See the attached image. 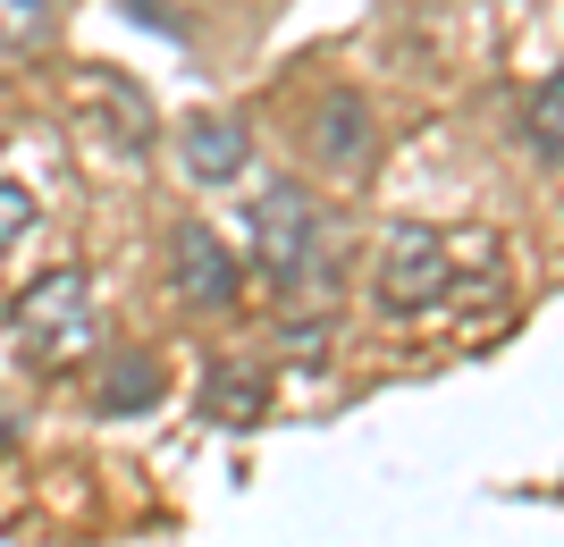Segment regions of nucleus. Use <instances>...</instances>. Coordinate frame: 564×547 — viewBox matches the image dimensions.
I'll return each mask as SVG.
<instances>
[{"instance_id": "1", "label": "nucleus", "mask_w": 564, "mask_h": 547, "mask_svg": "<svg viewBox=\"0 0 564 547\" xmlns=\"http://www.w3.org/2000/svg\"><path fill=\"white\" fill-rule=\"evenodd\" d=\"M245 228H253V270L270 278V295H286V304L337 295V228L295 177H270L245 203Z\"/></svg>"}, {"instance_id": "2", "label": "nucleus", "mask_w": 564, "mask_h": 547, "mask_svg": "<svg viewBox=\"0 0 564 547\" xmlns=\"http://www.w3.org/2000/svg\"><path fill=\"white\" fill-rule=\"evenodd\" d=\"M9 337H18L25 371H85L101 354V304H94V278L85 270H43V278L25 286L18 304H9Z\"/></svg>"}, {"instance_id": "3", "label": "nucleus", "mask_w": 564, "mask_h": 547, "mask_svg": "<svg viewBox=\"0 0 564 547\" xmlns=\"http://www.w3.org/2000/svg\"><path fill=\"white\" fill-rule=\"evenodd\" d=\"M455 270H464L455 262V237H438L422 219H397L371 253V304L388 320H422V311H438L455 295Z\"/></svg>"}, {"instance_id": "4", "label": "nucleus", "mask_w": 564, "mask_h": 547, "mask_svg": "<svg viewBox=\"0 0 564 547\" xmlns=\"http://www.w3.org/2000/svg\"><path fill=\"white\" fill-rule=\"evenodd\" d=\"M304 143H312V161L329 168V177H371V168H379V119H371V101L354 94V85H337L329 101H312Z\"/></svg>"}, {"instance_id": "5", "label": "nucleus", "mask_w": 564, "mask_h": 547, "mask_svg": "<svg viewBox=\"0 0 564 547\" xmlns=\"http://www.w3.org/2000/svg\"><path fill=\"white\" fill-rule=\"evenodd\" d=\"M169 286H177L194 311H236L245 270H236V253L203 228V219H177V228H169Z\"/></svg>"}, {"instance_id": "6", "label": "nucleus", "mask_w": 564, "mask_h": 547, "mask_svg": "<svg viewBox=\"0 0 564 547\" xmlns=\"http://www.w3.org/2000/svg\"><path fill=\"white\" fill-rule=\"evenodd\" d=\"M253 161V127L228 119V110H203V119L177 127V168H186L194 186H236Z\"/></svg>"}, {"instance_id": "7", "label": "nucleus", "mask_w": 564, "mask_h": 547, "mask_svg": "<svg viewBox=\"0 0 564 547\" xmlns=\"http://www.w3.org/2000/svg\"><path fill=\"white\" fill-rule=\"evenodd\" d=\"M169 396V371H161V354H152V346H127V354H110L101 362V380H94V405L110 413H152Z\"/></svg>"}, {"instance_id": "8", "label": "nucleus", "mask_w": 564, "mask_h": 547, "mask_svg": "<svg viewBox=\"0 0 564 547\" xmlns=\"http://www.w3.org/2000/svg\"><path fill=\"white\" fill-rule=\"evenodd\" d=\"M261 405H270V371L261 362H212V380H203V413L219 429H253Z\"/></svg>"}, {"instance_id": "9", "label": "nucleus", "mask_w": 564, "mask_h": 547, "mask_svg": "<svg viewBox=\"0 0 564 547\" xmlns=\"http://www.w3.org/2000/svg\"><path fill=\"white\" fill-rule=\"evenodd\" d=\"M522 152L540 168L564 161V76H540V94H531V110H522Z\"/></svg>"}, {"instance_id": "10", "label": "nucleus", "mask_w": 564, "mask_h": 547, "mask_svg": "<svg viewBox=\"0 0 564 547\" xmlns=\"http://www.w3.org/2000/svg\"><path fill=\"white\" fill-rule=\"evenodd\" d=\"M51 0H0V59H25V51L51 43Z\"/></svg>"}, {"instance_id": "11", "label": "nucleus", "mask_w": 564, "mask_h": 547, "mask_svg": "<svg viewBox=\"0 0 564 547\" xmlns=\"http://www.w3.org/2000/svg\"><path fill=\"white\" fill-rule=\"evenodd\" d=\"M25 237H34V194L0 177V262H9V253H18Z\"/></svg>"}, {"instance_id": "12", "label": "nucleus", "mask_w": 564, "mask_h": 547, "mask_svg": "<svg viewBox=\"0 0 564 547\" xmlns=\"http://www.w3.org/2000/svg\"><path fill=\"white\" fill-rule=\"evenodd\" d=\"M0 455H9V413H0Z\"/></svg>"}]
</instances>
